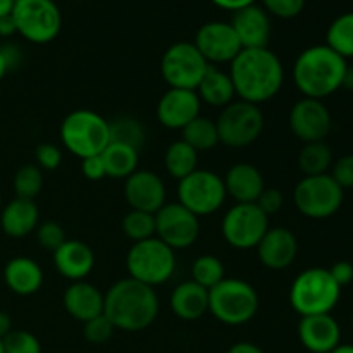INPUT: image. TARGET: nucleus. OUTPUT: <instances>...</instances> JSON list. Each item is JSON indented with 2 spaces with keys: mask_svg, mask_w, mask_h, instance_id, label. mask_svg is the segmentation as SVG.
<instances>
[{
  "mask_svg": "<svg viewBox=\"0 0 353 353\" xmlns=\"http://www.w3.org/2000/svg\"><path fill=\"white\" fill-rule=\"evenodd\" d=\"M269 16L279 17V19H293L300 16L305 7V0H261Z\"/></svg>",
  "mask_w": 353,
  "mask_h": 353,
  "instance_id": "nucleus-41",
  "label": "nucleus"
},
{
  "mask_svg": "<svg viewBox=\"0 0 353 353\" xmlns=\"http://www.w3.org/2000/svg\"><path fill=\"white\" fill-rule=\"evenodd\" d=\"M299 338L310 353H331L341 343V330L331 314L302 317L299 323Z\"/></svg>",
  "mask_w": 353,
  "mask_h": 353,
  "instance_id": "nucleus-21",
  "label": "nucleus"
},
{
  "mask_svg": "<svg viewBox=\"0 0 353 353\" xmlns=\"http://www.w3.org/2000/svg\"><path fill=\"white\" fill-rule=\"evenodd\" d=\"M228 199L223 178L209 169H196L178 181V202L196 217L212 216Z\"/></svg>",
  "mask_w": 353,
  "mask_h": 353,
  "instance_id": "nucleus-11",
  "label": "nucleus"
},
{
  "mask_svg": "<svg viewBox=\"0 0 353 353\" xmlns=\"http://www.w3.org/2000/svg\"><path fill=\"white\" fill-rule=\"evenodd\" d=\"M164 165L168 174L179 181L199 169V152L183 140L172 141L164 154Z\"/></svg>",
  "mask_w": 353,
  "mask_h": 353,
  "instance_id": "nucleus-30",
  "label": "nucleus"
},
{
  "mask_svg": "<svg viewBox=\"0 0 353 353\" xmlns=\"http://www.w3.org/2000/svg\"><path fill=\"white\" fill-rule=\"evenodd\" d=\"M16 33L17 30H16V23H14L12 19V14L0 17V37L7 38V37H12V34Z\"/></svg>",
  "mask_w": 353,
  "mask_h": 353,
  "instance_id": "nucleus-50",
  "label": "nucleus"
},
{
  "mask_svg": "<svg viewBox=\"0 0 353 353\" xmlns=\"http://www.w3.org/2000/svg\"><path fill=\"white\" fill-rule=\"evenodd\" d=\"M0 50H2L3 57H6L7 65H9V71H10V69L16 68L17 64H19L21 52H19V48L16 47V45H6V47L0 48Z\"/></svg>",
  "mask_w": 353,
  "mask_h": 353,
  "instance_id": "nucleus-48",
  "label": "nucleus"
},
{
  "mask_svg": "<svg viewBox=\"0 0 353 353\" xmlns=\"http://www.w3.org/2000/svg\"><path fill=\"white\" fill-rule=\"evenodd\" d=\"M243 48H265L272 34L271 16L259 3L233 12L230 21Z\"/></svg>",
  "mask_w": 353,
  "mask_h": 353,
  "instance_id": "nucleus-19",
  "label": "nucleus"
},
{
  "mask_svg": "<svg viewBox=\"0 0 353 353\" xmlns=\"http://www.w3.org/2000/svg\"><path fill=\"white\" fill-rule=\"evenodd\" d=\"M57 353H62V352H57Z\"/></svg>",
  "mask_w": 353,
  "mask_h": 353,
  "instance_id": "nucleus-60",
  "label": "nucleus"
},
{
  "mask_svg": "<svg viewBox=\"0 0 353 353\" xmlns=\"http://www.w3.org/2000/svg\"><path fill=\"white\" fill-rule=\"evenodd\" d=\"M333 165V152L326 141L303 143L299 154V168L303 176L327 174Z\"/></svg>",
  "mask_w": 353,
  "mask_h": 353,
  "instance_id": "nucleus-31",
  "label": "nucleus"
},
{
  "mask_svg": "<svg viewBox=\"0 0 353 353\" xmlns=\"http://www.w3.org/2000/svg\"><path fill=\"white\" fill-rule=\"evenodd\" d=\"M61 141L69 154L81 161L100 155L110 143L109 121L90 109L72 110L61 124Z\"/></svg>",
  "mask_w": 353,
  "mask_h": 353,
  "instance_id": "nucleus-6",
  "label": "nucleus"
},
{
  "mask_svg": "<svg viewBox=\"0 0 353 353\" xmlns=\"http://www.w3.org/2000/svg\"><path fill=\"white\" fill-rule=\"evenodd\" d=\"M230 65L234 92L243 102L255 105L269 102L278 95L285 83L281 59L269 47L243 48Z\"/></svg>",
  "mask_w": 353,
  "mask_h": 353,
  "instance_id": "nucleus-1",
  "label": "nucleus"
},
{
  "mask_svg": "<svg viewBox=\"0 0 353 353\" xmlns=\"http://www.w3.org/2000/svg\"><path fill=\"white\" fill-rule=\"evenodd\" d=\"M341 88L352 90V92H353V68H350V65H348L347 71H345L343 83H341Z\"/></svg>",
  "mask_w": 353,
  "mask_h": 353,
  "instance_id": "nucleus-52",
  "label": "nucleus"
},
{
  "mask_svg": "<svg viewBox=\"0 0 353 353\" xmlns=\"http://www.w3.org/2000/svg\"><path fill=\"white\" fill-rule=\"evenodd\" d=\"M123 231L133 243L155 236V214L133 210L124 216Z\"/></svg>",
  "mask_w": 353,
  "mask_h": 353,
  "instance_id": "nucleus-37",
  "label": "nucleus"
},
{
  "mask_svg": "<svg viewBox=\"0 0 353 353\" xmlns=\"http://www.w3.org/2000/svg\"><path fill=\"white\" fill-rule=\"evenodd\" d=\"M224 278H226L224 264L216 255H200L192 264V281L203 286L205 290L214 288Z\"/></svg>",
  "mask_w": 353,
  "mask_h": 353,
  "instance_id": "nucleus-35",
  "label": "nucleus"
},
{
  "mask_svg": "<svg viewBox=\"0 0 353 353\" xmlns=\"http://www.w3.org/2000/svg\"><path fill=\"white\" fill-rule=\"evenodd\" d=\"M2 209H3V205H2V196H0V212H2Z\"/></svg>",
  "mask_w": 353,
  "mask_h": 353,
  "instance_id": "nucleus-57",
  "label": "nucleus"
},
{
  "mask_svg": "<svg viewBox=\"0 0 353 353\" xmlns=\"http://www.w3.org/2000/svg\"><path fill=\"white\" fill-rule=\"evenodd\" d=\"M169 307L181 321L193 323L202 319L209 312V290L196 285L192 279L179 283L169 296Z\"/></svg>",
  "mask_w": 353,
  "mask_h": 353,
  "instance_id": "nucleus-25",
  "label": "nucleus"
},
{
  "mask_svg": "<svg viewBox=\"0 0 353 353\" xmlns=\"http://www.w3.org/2000/svg\"><path fill=\"white\" fill-rule=\"evenodd\" d=\"M209 68L193 41H176L161 59V74L169 88L196 90Z\"/></svg>",
  "mask_w": 353,
  "mask_h": 353,
  "instance_id": "nucleus-12",
  "label": "nucleus"
},
{
  "mask_svg": "<svg viewBox=\"0 0 353 353\" xmlns=\"http://www.w3.org/2000/svg\"><path fill=\"white\" fill-rule=\"evenodd\" d=\"M216 7L223 10H230V12H236V10L245 9V7L257 3L259 0H210Z\"/></svg>",
  "mask_w": 353,
  "mask_h": 353,
  "instance_id": "nucleus-47",
  "label": "nucleus"
},
{
  "mask_svg": "<svg viewBox=\"0 0 353 353\" xmlns=\"http://www.w3.org/2000/svg\"><path fill=\"white\" fill-rule=\"evenodd\" d=\"M14 2H17V0H14Z\"/></svg>",
  "mask_w": 353,
  "mask_h": 353,
  "instance_id": "nucleus-59",
  "label": "nucleus"
},
{
  "mask_svg": "<svg viewBox=\"0 0 353 353\" xmlns=\"http://www.w3.org/2000/svg\"><path fill=\"white\" fill-rule=\"evenodd\" d=\"M116 327L105 316H97L83 324V336L92 345H103L112 338Z\"/></svg>",
  "mask_w": 353,
  "mask_h": 353,
  "instance_id": "nucleus-39",
  "label": "nucleus"
},
{
  "mask_svg": "<svg viewBox=\"0 0 353 353\" xmlns=\"http://www.w3.org/2000/svg\"><path fill=\"white\" fill-rule=\"evenodd\" d=\"M14 0H0V17L9 16L14 9Z\"/></svg>",
  "mask_w": 353,
  "mask_h": 353,
  "instance_id": "nucleus-53",
  "label": "nucleus"
},
{
  "mask_svg": "<svg viewBox=\"0 0 353 353\" xmlns=\"http://www.w3.org/2000/svg\"><path fill=\"white\" fill-rule=\"evenodd\" d=\"M352 326H353V316H352Z\"/></svg>",
  "mask_w": 353,
  "mask_h": 353,
  "instance_id": "nucleus-58",
  "label": "nucleus"
},
{
  "mask_svg": "<svg viewBox=\"0 0 353 353\" xmlns=\"http://www.w3.org/2000/svg\"><path fill=\"white\" fill-rule=\"evenodd\" d=\"M12 186L17 199L34 200V196L40 195L43 186V172L37 164L21 165L14 174Z\"/></svg>",
  "mask_w": 353,
  "mask_h": 353,
  "instance_id": "nucleus-36",
  "label": "nucleus"
},
{
  "mask_svg": "<svg viewBox=\"0 0 353 353\" xmlns=\"http://www.w3.org/2000/svg\"><path fill=\"white\" fill-rule=\"evenodd\" d=\"M341 288L331 276L330 269L310 268L300 272L290 288V303L299 316L331 314L338 305Z\"/></svg>",
  "mask_w": 353,
  "mask_h": 353,
  "instance_id": "nucleus-4",
  "label": "nucleus"
},
{
  "mask_svg": "<svg viewBox=\"0 0 353 353\" xmlns=\"http://www.w3.org/2000/svg\"><path fill=\"white\" fill-rule=\"evenodd\" d=\"M0 353H6V352H3V345H2V340H0Z\"/></svg>",
  "mask_w": 353,
  "mask_h": 353,
  "instance_id": "nucleus-56",
  "label": "nucleus"
},
{
  "mask_svg": "<svg viewBox=\"0 0 353 353\" xmlns=\"http://www.w3.org/2000/svg\"><path fill=\"white\" fill-rule=\"evenodd\" d=\"M331 178L343 190L353 188V154L343 155L331 165Z\"/></svg>",
  "mask_w": 353,
  "mask_h": 353,
  "instance_id": "nucleus-43",
  "label": "nucleus"
},
{
  "mask_svg": "<svg viewBox=\"0 0 353 353\" xmlns=\"http://www.w3.org/2000/svg\"><path fill=\"white\" fill-rule=\"evenodd\" d=\"M326 45L348 61L353 59V12L340 14L326 31Z\"/></svg>",
  "mask_w": 353,
  "mask_h": 353,
  "instance_id": "nucleus-33",
  "label": "nucleus"
},
{
  "mask_svg": "<svg viewBox=\"0 0 353 353\" xmlns=\"http://www.w3.org/2000/svg\"><path fill=\"white\" fill-rule=\"evenodd\" d=\"M34 159L37 165L45 171H54L62 164V152L57 145L40 143L34 148Z\"/></svg>",
  "mask_w": 353,
  "mask_h": 353,
  "instance_id": "nucleus-42",
  "label": "nucleus"
},
{
  "mask_svg": "<svg viewBox=\"0 0 353 353\" xmlns=\"http://www.w3.org/2000/svg\"><path fill=\"white\" fill-rule=\"evenodd\" d=\"M81 172L86 179H90V181H100V179L107 178L105 165H103L102 155H93V157L83 159Z\"/></svg>",
  "mask_w": 353,
  "mask_h": 353,
  "instance_id": "nucleus-45",
  "label": "nucleus"
},
{
  "mask_svg": "<svg viewBox=\"0 0 353 353\" xmlns=\"http://www.w3.org/2000/svg\"><path fill=\"white\" fill-rule=\"evenodd\" d=\"M202 102L195 90L169 88L157 103V121L168 130H183L200 116Z\"/></svg>",
  "mask_w": 353,
  "mask_h": 353,
  "instance_id": "nucleus-18",
  "label": "nucleus"
},
{
  "mask_svg": "<svg viewBox=\"0 0 353 353\" xmlns=\"http://www.w3.org/2000/svg\"><path fill=\"white\" fill-rule=\"evenodd\" d=\"M257 255L262 265L271 271H283L295 262L299 255V241L288 228H269L257 245Z\"/></svg>",
  "mask_w": 353,
  "mask_h": 353,
  "instance_id": "nucleus-20",
  "label": "nucleus"
},
{
  "mask_svg": "<svg viewBox=\"0 0 353 353\" xmlns=\"http://www.w3.org/2000/svg\"><path fill=\"white\" fill-rule=\"evenodd\" d=\"M100 155H102L103 165H105L107 178L126 179L134 171H138L140 157H138L137 148L110 141Z\"/></svg>",
  "mask_w": 353,
  "mask_h": 353,
  "instance_id": "nucleus-29",
  "label": "nucleus"
},
{
  "mask_svg": "<svg viewBox=\"0 0 353 353\" xmlns=\"http://www.w3.org/2000/svg\"><path fill=\"white\" fill-rule=\"evenodd\" d=\"M290 130L303 143L326 141L333 128L331 112L323 100L300 99L290 110Z\"/></svg>",
  "mask_w": 353,
  "mask_h": 353,
  "instance_id": "nucleus-16",
  "label": "nucleus"
},
{
  "mask_svg": "<svg viewBox=\"0 0 353 353\" xmlns=\"http://www.w3.org/2000/svg\"><path fill=\"white\" fill-rule=\"evenodd\" d=\"M183 141L195 148L196 152H209L219 145V134H217L216 121L209 119V117L199 116L186 124L181 130Z\"/></svg>",
  "mask_w": 353,
  "mask_h": 353,
  "instance_id": "nucleus-32",
  "label": "nucleus"
},
{
  "mask_svg": "<svg viewBox=\"0 0 353 353\" xmlns=\"http://www.w3.org/2000/svg\"><path fill=\"white\" fill-rule=\"evenodd\" d=\"M255 203L268 217L274 216L285 205V195H283L279 188H264V192L261 193V196H259Z\"/></svg>",
  "mask_w": 353,
  "mask_h": 353,
  "instance_id": "nucleus-44",
  "label": "nucleus"
},
{
  "mask_svg": "<svg viewBox=\"0 0 353 353\" xmlns=\"http://www.w3.org/2000/svg\"><path fill=\"white\" fill-rule=\"evenodd\" d=\"M37 240L41 248L48 252H55L65 241V231L59 223L47 221V223L38 224Z\"/></svg>",
  "mask_w": 353,
  "mask_h": 353,
  "instance_id": "nucleus-40",
  "label": "nucleus"
},
{
  "mask_svg": "<svg viewBox=\"0 0 353 353\" xmlns=\"http://www.w3.org/2000/svg\"><path fill=\"white\" fill-rule=\"evenodd\" d=\"M200 234V219L179 202L165 203L155 212V236L172 250L192 247Z\"/></svg>",
  "mask_w": 353,
  "mask_h": 353,
  "instance_id": "nucleus-14",
  "label": "nucleus"
},
{
  "mask_svg": "<svg viewBox=\"0 0 353 353\" xmlns=\"http://www.w3.org/2000/svg\"><path fill=\"white\" fill-rule=\"evenodd\" d=\"M3 281L16 295H34L43 285V269L30 257H14L3 268Z\"/></svg>",
  "mask_w": 353,
  "mask_h": 353,
  "instance_id": "nucleus-27",
  "label": "nucleus"
},
{
  "mask_svg": "<svg viewBox=\"0 0 353 353\" xmlns=\"http://www.w3.org/2000/svg\"><path fill=\"white\" fill-rule=\"evenodd\" d=\"M269 228V217L257 203H234L224 214L221 233L234 250H252L257 248Z\"/></svg>",
  "mask_w": 353,
  "mask_h": 353,
  "instance_id": "nucleus-13",
  "label": "nucleus"
},
{
  "mask_svg": "<svg viewBox=\"0 0 353 353\" xmlns=\"http://www.w3.org/2000/svg\"><path fill=\"white\" fill-rule=\"evenodd\" d=\"M159 309L155 288L131 278L119 279L103 293V316L124 333L148 330L157 319Z\"/></svg>",
  "mask_w": 353,
  "mask_h": 353,
  "instance_id": "nucleus-2",
  "label": "nucleus"
},
{
  "mask_svg": "<svg viewBox=\"0 0 353 353\" xmlns=\"http://www.w3.org/2000/svg\"><path fill=\"white\" fill-rule=\"evenodd\" d=\"M40 219V210L34 200L14 199L0 212V226L10 238H26L34 233Z\"/></svg>",
  "mask_w": 353,
  "mask_h": 353,
  "instance_id": "nucleus-26",
  "label": "nucleus"
},
{
  "mask_svg": "<svg viewBox=\"0 0 353 353\" xmlns=\"http://www.w3.org/2000/svg\"><path fill=\"white\" fill-rule=\"evenodd\" d=\"M54 264L59 274L69 281H85L95 268V254L79 240H65L54 252Z\"/></svg>",
  "mask_w": 353,
  "mask_h": 353,
  "instance_id": "nucleus-22",
  "label": "nucleus"
},
{
  "mask_svg": "<svg viewBox=\"0 0 353 353\" xmlns=\"http://www.w3.org/2000/svg\"><path fill=\"white\" fill-rule=\"evenodd\" d=\"M223 181L228 196H231L236 203H255L265 188L262 172L248 162L231 165Z\"/></svg>",
  "mask_w": 353,
  "mask_h": 353,
  "instance_id": "nucleus-23",
  "label": "nucleus"
},
{
  "mask_svg": "<svg viewBox=\"0 0 353 353\" xmlns=\"http://www.w3.org/2000/svg\"><path fill=\"white\" fill-rule=\"evenodd\" d=\"M6 353H41V343L26 330H12L2 340Z\"/></svg>",
  "mask_w": 353,
  "mask_h": 353,
  "instance_id": "nucleus-38",
  "label": "nucleus"
},
{
  "mask_svg": "<svg viewBox=\"0 0 353 353\" xmlns=\"http://www.w3.org/2000/svg\"><path fill=\"white\" fill-rule=\"evenodd\" d=\"M12 331V321H10V316L3 310H0V340L7 336V334Z\"/></svg>",
  "mask_w": 353,
  "mask_h": 353,
  "instance_id": "nucleus-51",
  "label": "nucleus"
},
{
  "mask_svg": "<svg viewBox=\"0 0 353 353\" xmlns=\"http://www.w3.org/2000/svg\"><path fill=\"white\" fill-rule=\"evenodd\" d=\"M330 272H331V276H333L334 281L338 283V286H340V288L350 285V283L353 281V264L348 261L336 262V264L330 269Z\"/></svg>",
  "mask_w": 353,
  "mask_h": 353,
  "instance_id": "nucleus-46",
  "label": "nucleus"
},
{
  "mask_svg": "<svg viewBox=\"0 0 353 353\" xmlns=\"http://www.w3.org/2000/svg\"><path fill=\"white\" fill-rule=\"evenodd\" d=\"M62 303L69 316L85 324L103 314V293L95 285L86 281H74L62 296Z\"/></svg>",
  "mask_w": 353,
  "mask_h": 353,
  "instance_id": "nucleus-24",
  "label": "nucleus"
},
{
  "mask_svg": "<svg viewBox=\"0 0 353 353\" xmlns=\"http://www.w3.org/2000/svg\"><path fill=\"white\" fill-rule=\"evenodd\" d=\"M193 45L210 65L231 64L243 50L233 26L226 21H209L202 24L196 31Z\"/></svg>",
  "mask_w": 353,
  "mask_h": 353,
  "instance_id": "nucleus-15",
  "label": "nucleus"
},
{
  "mask_svg": "<svg viewBox=\"0 0 353 353\" xmlns=\"http://www.w3.org/2000/svg\"><path fill=\"white\" fill-rule=\"evenodd\" d=\"M195 92L200 102L210 107H219V109H224L236 99L230 72L223 71L216 65H210Z\"/></svg>",
  "mask_w": 353,
  "mask_h": 353,
  "instance_id": "nucleus-28",
  "label": "nucleus"
},
{
  "mask_svg": "<svg viewBox=\"0 0 353 353\" xmlns=\"http://www.w3.org/2000/svg\"><path fill=\"white\" fill-rule=\"evenodd\" d=\"M261 300L250 283L224 278L209 290V312L226 326H243L259 312Z\"/></svg>",
  "mask_w": 353,
  "mask_h": 353,
  "instance_id": "nucleus-5",
  "label": "nucleus"
},
{
  "mask_svg": "<svg viewBox=\"0 0 353 353\" xmlns=\"http://www.w3.org/2000/svg\"><path fill=\"white\" fill-rule=\"evenodd\" d=\"M345 190L331 174L305 176L293 190V203L309 219H330L343 205Z\"/></svg>",
  "mask_w": 353,
  "mask_h": 353,
  "instance_id": "nucleus-8",
  "label": "nucleus"
},
{
  "mask_svg": "<svg viewBox=\"0 0 353 353\" xmlns=\"http://www.w3.org/2000/svg\"><path fill=\"white\" fill-rule=\"evenodd\" d=\"M16 30L31 43H50L62 28V16L54 0H17L12 9Z\"/></svg>",
  "mask_w": 353,
  "mask_h": 353,
  "instance_id": "nucleus-10",
  "label": "nucleus"
},
{
  "mask_svg": "<svg viewBox=\"0 0 353 353\" xmlns=\"http://www.w3.org/2000/svg\"><path fill=\"white\" fill-rule=\"evenodd\" d=\"M110 141L114 143H123L128 147H133L140 152L141 145L145 143V128L140 121L130 116H121L109 121Z\"/></svg>",
  "mask_w": 353,
  "mask_h": 353,
  "instance_id": "nucleus-34",
  "label": "nucleus"
},
{
  "mask_svg": "<svg viewBox=\"0 0 353 353\" xmlns=\"http://www.w3.org/2000/svg\"><path fill=\"white\" fill-rule=\"evenodd\" d=\"M331 353H353V345H338Z\"/></svg>",
  "mask_w": 353,
  "mask_h": 353,
  "instance_id": "nucleus-55",
  "label": "nucleus"
},
{
  "mask_svg": "<svg viewBox=\"0 0 353 353\" xmlns=\"http://www.w3.org/2000/svg\"><path fill=\"white\" fill-rule=\"evenodd\" d=\"M126 269L131 279L155 288L174 276L176 252L157 236L138 241L128 252Z\"/></svg>",
  "mask_w": 353,
  "mask_h": 353,
  "instance_id": "nucleus-7",
  "label": "nucleus"
},
{
  "mask_svg": "<svg viewBox=\"0 0 353 353\" xmlns=\"http://www.w3.org/2000/svg\"><path fill=\"white\" fill-rule=\"evenodd\" d=\"M226 353H265L259 345L252 343V341H238V343L231 345Z\"/></svg>",
  "mask_w": 353,
  "mask_h": 353,
  "instance_id": "nucleus-49",
  "label": "nucleus"
},
{
  "mask_svg": "<svg viewBox=\"0 0 353 353\" xmlns=\"http://www.w3.org/2000/svg\"><path fill=\"white\" fill-rule=\"evenodd\" d=\"M7 72H9V65H7V61H6V57H3L2 50H0V81L6 78Z\"/></svg>",
  "mask_w": 353,
  "mask_h": 353,
  "instance_id": "nucleus-54",
  "label": "nucleus"
},
{
  "mask_svg": "<svg viewBox=\"0 0 353 353\" xmlns=\"http://www.w3.org/2000/svg\"><path fill=\"white\" fill-rule=\"evenodd\" d=\"M124 196L133 210L155 214L165 205V185L161 176L154 171H134L124 179Z\"/></svg>",
  "mask_w": 353,
  "mask_h": 353,
  "instance_id": "nucleus-17",
  "label": "nucleus"
},
{
  "mask_svg": "<svg viewBox=\"0 0 353 353\" xmlns=\"http://www.w3.org/2000/svg\"><path fill=\"white\" fill-rule=\"evenodd\" d=\"M348 62L326 43L300 52L293 64V83L307 99L324 100L341 88Z\"/></svg>",
  "mask_w": 353,
  "mask_h": 353,
  "instance_id": "nucleus-3",
  "label": "nucleus"
},
{
  "mask_svg": "<svg viewBox=\"0 0 353 353\" xmlns=\"http://www.w3.org/2000/svg\"><path fill=\"white\" fill-rule=\"evenodd\" d=\"M264 114L259 105L234 100L221 109L216 121L219 143L230 148H245L259 140L264 130Z\"/></svg>",
  "mask_w": 353,
  "mask_h": 353,
  "instance_id": "nucleus-9",
  "label": "nucleus"
}]
</instances>
